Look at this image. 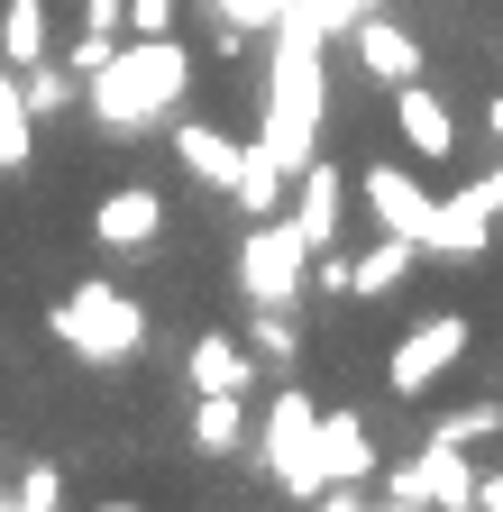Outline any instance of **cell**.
<instances>
[{
    "label": "cell",
    "mask_w": 503,
    "mask_h": 512,
    "mask_svg": "<svg viewBox=\"0 0 503 512\" xmlns=\"http://www.w3.org/2000/svg\"><path fill=\"white\" fill-rule=\"evenodd\" d=\"M366 10H385V0H284L275 28H302V37H348Z\"/></svg>",
    "instance_id": "44dd1931"
},
{
    "label": "cell",
    "mask_w": 503,
    "mask_h": 512,
    "mask_svg": "<svg viewBox=\"0 0 503 512\" xmlns=\"http://www.w3.org/2000/svg\"><path fill=\"white\" fill-rule=\"evenodd\" d=\"M476 467H467V448L458 439H430L421 448V458H403V467H385V476H375V494H385L394 512H421V503H439V512H467L476 503Z\"/></svg>",
    "instance_id": "5b68a950"
},
{
    "label": "cell",
    "mask_w": 503,
    "mask_h": 512,
    "mask_svg": "<svg viewBox=\"0 0 503 512\" xmlns=\"http://www.w3.org/2000/svg\"><path fill=\"white\" fill-rule=\"evenodd\" d=\"M247 357L293 375V357H302V330H293V311H257V320H247Z\"/></svg>",
    "instance_id": "603a6c76"
},
{
    "label": "cell",
    "mask_w": 503,
    "mask_h": 512,
    "mask_svg": "<svg viewBox=\"0 0 503 512\" xmlns=\"http://www.w3.org/2000/svg\"><path fill=\"white\" fill-rule=\"evenodd\" d=\"M284 192H293V165H284L266 138H247V156H238V174H229V202H238L247 220H275Z\"/></svg>",
    "instance_id": "9a60e30c"
},
{
    "label": "cell",
    "mask_w": 503,
    "mask_h": 512,
    "mask_svg": "<svg viewBox=\"0 0 503 512\" xmlns=\"http://www.w3.org/2000/svg\"><path fill=\"white\" fill-rule=\"evenodd\" d=\"M19 92H28V110H37V119H65V110L83 101V74H74V64H46V55H37L28 74H19Z\"/></svg>",
    "instance_id": "7402d4cb"
},
{
    "label": "cell",
    "mask_w": 503,
    "mask_h": 512,
    "mask_svg": "<svg viewBox=\"0 0 503 512\" xmlns=\"http://www.w3.org/2000/svg\"><path fill=\"white\" fill-rule=\"evenodd\" d=\"M302 284H311V238H302V220H293V211L257 220V229H247V247H238V293L257 302V311H293Z\"/></svg>",
    "instance_id": "277c9868"
},
{
    "label": "cell",
    "mask_w": 503,
    "mask_h": 512,
    "mask_svg": "<svg viewBox=\"0 0 503 512\" xmlns=\"http://www.w3.org/2000/svg\"><path fill=\"white\" fill-rule=\"evenodd\" d=\"M321 46H330V37L275 28V64H266V128H257V138H266L293 174L321 156Z\"/></svg>",
    "instance_id": "7a4b0ae2"
},
{
    "label": "cell",
    "mask_w": 503,
    "mask_h": 512,
    "mask_svg": "<svg viewBox=\"0 0 503 512\" xmlns=\"http://www.w3.org/2000/svg\"><path fill=\"white\" fill-rule=\"evenodd\" d=\"M394 128H403V147L412 156H430V165H449L458 156V119L439 110V92L412 74V83H394Z\"/></svg>",
    "instance_id": "7c38bea8"
},
{
    "label": "cell",
    "mask_w": 503,
    "mask_h": 512,
    "mask_svg": "<svg viewBox=\"0 0 503 512\" xmlns=\"http://www.w3.org/2000/svg\"><path fill=\"white\" fill-rule=\"evenodd\" d=\"M193 448H202V458L247 448V394H202V403H193Z\"/></svg>",
    "instance_id": "ffe728a7"
},
{
    "label": "cell",
    "mask_w": 503,
    "mask_h": 512,
    "mask_svg": "<svg viewBox=\"0 0 503 512\" xmlns=\"http://www.w3.org/2000/svg\"><path fill=\"white\" fill-rule=\"evenodd\" d=\"M485 138H494V147H503V92H494V101H485Z\"/></svg>",
    "instance_id": "1f68e13d"
},
{
    "label": "cell",
    "mask_w": 503,
    "mask_h": 512,
    "mask_svg": "<svg viewBox=\"0 0 503 512\" xmlns=\"http://www.w3.org/2000/svg\"><path fill=\"white\" fill-rule=\"evenodd\" d=\"M211 10H220L229 28H247V37H257V28H275V19H284V0H211Z\"/></svg>",
    "instance_id": "4316f807"
},
{
    "label": "cell",
    "mask_w": 503,
    "mask_h": 512,
    "mask_svg": "<svg viewBox=\"0 0 503 512\" xmlns=\"http://www.w3.org/2000/svg\"><path fill=\"white\" fill-rule=\"evenodd\" d=\"M348 37H357V64H366L375 83H412V74H421V37H412L403 19H385V10H366V19H357Z\"/></svg>",
    "instance_id": "5bb4252c"
},
{
    "label": "cell",
    "mask_w": 503,
    "mask_h": 512,
    "mask_svg": "<svg viewBox=\"0 0 503 512\" xmlns=\"http://www.w3.org/2000/svg\"><path fill=\"white\" fill-rule=\"evenodd\" d=\"M476 503H485V512H503V467H494V476L476 485Z\"/></svg>",
    "instance_id": "4dcf8cb0"
},
{
    "label": "cell",
    "mask_w": 503,
    "mask_h": 512,
    "mask_svg": "<svg viewBox=\"0 0 503 512\" xmlns=\"http://www.w3.org/2000/svg\"><path fill=\"white\" fill-rule=\"evenodd\" d=\"M421 266V238H403V229H385L366 256H348V302H375V293H394L403 275Z\"/></svg>",
    "instance_id": "ac0fdd59"
},
{
    "label": "cell",
    "mask_w": 503,
    "mask_h": 512,
    "mask_svg": "<svg viewBox=\"0 0 503 512\" xmlns=\"http://www.w3.org/2000/svg\"><path fill=\"white\" fill-rule=\"evenodd\" d=\"M28 147H37V110H28V92H19V101H0V174H19Z\"/></svg>",
    "instance_id": "cb8c5ba5"
},
{
    "label": "cell",
    "mask_w": 503,
    "mask_h": 512,
    "mask_svg": "<svg viewBox=\"0 0 503 512\" xmlns=\"http://www.w3.org/2000/svg\"><path fill=\"white\" fill-rule=\"evenodd\" d=\"M55 46V19H46V0H10V10H0V64H10V74H28V64Z\"/></svg>",
    "instance_id": "d6986e66"
},
{
    "label": "cell",
    "mask_w": 503,
    "mask_h": 512,
    "mask_svg": "<svg viewBox=\"0 0 503 512\" xmlns=\"http://www.w3.org/2000/svg\"><path fill=\"white\" fill-rule=\"evenodd\" d=\"M129 37H174V0H129Z\"/></svg>",
    "instance_id": "83f0119b"
},
{
    "label": "cell",
    "mask_w": 503,
    "mask_h": 512,
    "mask_svg": "<svg viewBox=\"0 0 503 512\" xmlns=\"http://www.w3.org/2000/svg\"><path fill=\"white\" fill-rule=\"evenodd\" d=\"M476 192H485V211H494V220H503V156H494V174H485V183H476Z\"/></svg>",
    "instance_id": "f546056e"
},
{
    "label": "cell",
    "mask_w": 503,
    "mask_h": 512,
    "mask_svg": "<svg viewBox=\"0 0 503 512\" xmlns=\"http://www.w3.org/2000/svg\"><path fill=\"white\" fill-rule=\"evenodd\" d=\"M92 238L110 247V256H147L156 238H165V202L147 183H119V192H101V211H92Z\"/></svg>",
    "instance_id": "30bf717a"
},
{
    "label": "cell",
    "mask_w": 503,
    "mask_h": 512,
    "mask_svg": "<svg viewBox=\"0 0 503 512\" xmlns=\"http://www.w3.org/2000/svg\"><path fill=\"white\" fill-rule=\"evenodd\" d=\"M174 156H183V174H193L202 192H229V174H238V138H220L211 119H174Z\"/></svg>",
    "instance_id": "e0dca14e"
},
{
    "label": "cell",
    "mask_w": 503,
    "mask_h": 512,
    "mask_svg": "<svg viewBox=\"0 0 503 512\" xmlns=\"http://www.w3.org/2000/svg\"><path fill=\"white\" fill-rule=\"evenodd\" d=\"M0 101H19V74H10V64H0Z\"/></svg>",
    "instance_id": "d6a6232c"
},
{
    "label": "cell",
    "mask_w": 503,
    "mask_h": 512,
    "mask_svg": "<svg viewBox=\"0 0 503 512\" xmlns=\"http://www.w3.org/2000/svg\"><path fill=\"white\" fill-rule=\"evenodd\" d=\"M311 439H321V403L311 394H284L266 403V430H257V458H266V476L293 494V503H311Z\"/></svg>",
    "instance_id": "8992f818"
},
{
    "label": "cell",
    "mask_w": 503,
    "mask_h": 512,
    "mask_svg": "<svg viewBox=\"0 0 503 512\" xmlns=\"http://www.w3.org/2000/svg\"><path fill=\"white\" fill-rule=\"evenodd\" d=\"M46 330L65 339L83 366H119V357H138V348H147V302H138L129 284L92 275V284H74L65 302L46 311Z\"/></svg>",
    "instance_id": "3957f363"
},
{
    "label": "cell",
    "mask_w": 503,
    "mask_h": 512,
    "mask_svg": "<svg viewBox=\"0 0 503 512\" xmlns=\"http://www.w3.org/2000/svg\"><path fill=\"white\" fill-rule=\"evenodd\" d=\"M183 92H193V55L183 37H119L101 74H83V110L110 128V138H147V128H174Z\"/></svg>",
    "instance_id": "6da1fadb"
},
{
    "label": "cell",
    "mask_w": 503,
    "mask_h": 512,
    "mask_svg": "<svg viewBox=\"0 0 503 512\" xmlns=\"http://www.w3.org/2000/svg\"><path fill=\"white\" fill-rule=\"evenodd\" d=\"M293 220H302V238H311V247H339V220H348V174L311 156V165L293 174Z\"/></svg>",
    "instance_id": "4fadbf2b"
},
{
    "label": "cell",
    "mask_w": 503,
    "mask_h": 512,
    "mask_svg": "<svg viewBox=\"0 0 503 512\" xmlns=\"http://www.w3.org/2000/svg\"><path fill=\"white\" fill-rule=\"evenodd\" d=\"M366 476H375V439H366V421L321 412V439H311V503H321V494H366Z\"/></svg>",
    "instance_id": "ba28073f"
},
{
    "label": "cell",
    "mask_w": 503,
    "mask_h": 512,
    "mask_svg": "<svg viewBox=\"0 0 503 512\" xmlns=\"http://www.w3.org/2000/svg\"><path fill=\"white\" fill-rule=\"evenodd\" d=\"M110 46H119V37H92V28H83V37L65 46V64H74V74H101V64H110Z\"/></svg>",
    "instance_id": "f1b7e54d"
},
{
    "label": "cell",
    "mask_w": 503,
    "mask_h": 512,
    "mask_svg": "<svg viewBox=\"0 0 503 512\" xmlns=\"http://www.w3.org/2000/svg\"><path fill=\"white\" fill-rule=\"evenodd\" d=\"M458 357H467V320H458V311H430V320H412V330L394 339V357H385V384H394L403 403H421V394H430V384L449 375Z\"/></svg>",
    "instance_id": "52a82bcc"
},
{
    "label": "cell",
    "mask_w": 503,
    "mask_h": 512,
    "mask_svg": "<svg viewBox=\"0 0 503 512\" xmlns=\"http://www.w3.org/2000/svg\"><path fill=\"white\" fill-rule=\"evenodd\" d=\"M183 375H193V394H247V384H257V357H247V339H229V330H202L193 357H183Z\"/></svg>",
    "instance_id": "2e32d148"
},
{
    "label": "cell",
    "mask_w": 503,
    "mask_h": 512,
    "mask_svg": "<svg viewBox=\"0 0 503 512\" xmlns=\"http://www.w3.org/2000/svg\"><path fill=\"white\" fill-rule=\"evenodd\" d=\"M494 430H503V403H458V412L439 421L430 439H458V448H476V439H494Z\"/></svg>",
    "instance_id": "d4e9b609"
},
{
    "label": "cell",
    "mask_w": 503,
    "mask_h": 512,
    "mask_svg": "<svg viewBox=\"0 0 503 512\" xmlns=\"http://www.w3.org/2000/svg\"><path fill=\"white\" fill-rule=\"evenodd\" d=\"M439 266H476V256L494 247V211H485V192L476 183H458V192H439L430 202V238H421Z\"/></svg>",
    "instance_id": "9c48e42d"
},
{
    "label": "cell",
    "mask_w": 503,
    "mask_h": 512,
    "mask_svg": "<svg viewBox=\"0 0 503 512\" xmlns=\"http://www.w3.org/2000/svg\"><path fill=\"white\" fill-rule=\"evenodd\" d=\"M10 503H28V512H55V503H65V467H28V476L10 485Z\"/></svg>",
    "instance_id": "484cf974"
},
{
    "label": "cell",
    "mask_w": 503,
    "mask_h": 512,
    "mask_svg": "<svg viewBox=\"0 0 503 512\" xmlns=\"http://www.w3.org/2000/svg\"><path fill=\"white\" fill-rule=\"evenodd\" d=\"M357 192H366L375 229H403V238H430V202H439V192H430L421 174H403V165H366V174H357Z\"/></svg>",
    "instance_id": "8fae6325"
}]
</instances>
